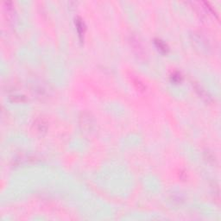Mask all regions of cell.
<instances>
[{
	"mask_svg": "<svg viewBox=\"0 0 221 221\" xmlns=\"http://www.w3.org/2000/svg\"><path fill=\"white\" fill-rule=\"evenodd\" d=\"M132 82H133V84L135 85V86L136 87V89L138 90V91L144 92L145 89H146V87H145V85H144V83L141 81L139 79H137V78H134V79L132 80Z\"/></svg>",
	"mask_w": 221,
	"mask_h": 221,
	"instance_id": "3",
	"label": "cell"
},
{
	"mask_svg": "<svg viewBox=\"0 0 221 221\" xmlns=\"http://www.w3.org/2000/svg\"><path fill=\"white\" fill-rule=\"evenodd\" d=\"M155 44L156 48H157L161 52H163L164 54H167L168 51V47L167 44L164 43V42H163V41L160 40V39H155Z\"/></svg>",
	"mask_w": 221,
	"mask_h": 221,
	"instance_id": "2",
	"label": "cell"
},
{
	"mask_svg": "<svg viewBox=\"0 0 221 221\" xmlns=\"http://www.w3.org/2000/svg\"><path fill=\"white\" fill-rule=\"evenodd\" d=\"M182 74L179 72H175L174 74L171 75V81L174 82V83H179V82L182 81Z\"/></svg>",
	"mask_w": 221,
	"mask_h": 221,
	"instance_id": "4",
	"label": "cell"
},
{
	"mask_svg": "<svg viewBox=\"0 0 221 221\" xmlns=\"http://www.w3.org/2000/svg\"><path fill=\"white\" fill-rule=\"evenodd\" d=\"M75 25H76V29H77V31L78 33H79L80 37L82 38L83 35H84V34H85V23H84V22L82 21L81 18L77 17V18L75 19Z\"/></svg>",
	"mask_w": 221,
	"mask_h": 221,
	"instance_id": "1",
	"label": "cell"
}]
</instances>
